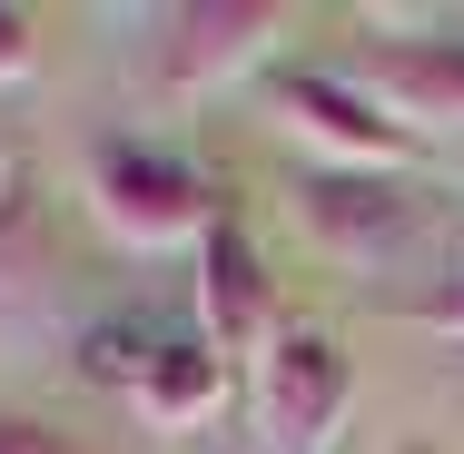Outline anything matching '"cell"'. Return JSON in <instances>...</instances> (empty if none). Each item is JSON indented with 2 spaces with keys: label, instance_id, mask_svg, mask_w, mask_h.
Here are the masks:
<instances>
[{
  "label": "cell",
  "instance_id": "1",
  "mask_svg": "<svg viewBox=\"0 0 464 454\" xmlns=\"http://www.w3.org/2000/svg\"><path fill=\"white\" fill-rule=\"evenodd\" d=\"M90 208L119 247H198L218 227V188L188 169L179 149H149V139H99L90 149Z\"/></svg>",
  "mask_w": 464,
  "mask_h": 454
},
{
  "label": "cell",
  "instance_id": "2",
  "mask_svg": "<svg viewBox=\"0 0 464 454\" xmlns=\"http://www.w3.org/2000/svg\"><path fill=\"white\" fill-rule=\"evenodd\" d=\"M356 415V356L336 346V326H277L257 356V435L267 454H336Z\"/></svg>",
  "mask_w": 464,
  "mask_h": 454
},
{
  "label": "cell",
  "instance_id": "3",
  "mask_svg": "<svg viewBox=\"0 0 464 454\" xmlns=\"http://www.w3.org/2000/svg\"><path fill=\"white\" fill-rule=\"evenodd\" d=\"M277 129L306 139L326 169H356V179H395L405 159H425V139L395 129L346 70H277Z\"/></svg>",
  "mask_w": 464,
  "mask_h": 454
},
{
  "label": "cell",
  "instance_id": "4",
  "mask_svg": "<svg viewBox=\"0 0 464 454\" xmlns=\"http://www.w3.org/2000/svg\"><path fill=\"white\" fill-rule=\"evenodd\" d=\"M286 10L277 0H188L159 20V90L169 99H218L227 80H247L277 50Z\"/></svg>",
  "mask_w": 464,
  "mask_h": 454
},
{
  "label": "cell",
  "instance_id": "5",
  "mask_svg": "<svg viewBox=\"0 0 464 454\" xmlns=\"http://www.w3.org/2000/svg\"><path fill=\"white\" fill-rule=\"evenodd\" d=\"M277 326H286L277 316V276H267V257H257L247 217L218 208V227L198 237V336H208L227 365H257Z\"/></svg>",
  "mask_w": 464,
  "mask_h": 454
},
{
  "label": "cell",
  "instance_id": "6",
  "mask_svg": "<svg viewBox=\"0 0 464 454\" xmlns=\"http://www.w3.org/2000/svg\"><path fill=\"white\" fill-rule=\"evenodd\" d=\"M346 80L415 139L464 129V40H385L366 60H346Z\"/></svg>",
  "mask_w": 464,
  "mask_h": 454
},
{
  "label": "cell",
  "instance_id": "7",
  "mask_svg": "<svg viewBox=\"0 0 464 454\" xmlns=\"http://www.w3.org/2000/svg\"><path fill=\"white\" fill-rule=\"evenodd\" d=\"M227 385H237V365L218 356L208 336H159L149 365L129 375V415H139L149 435H188V425H208V415L227 405Z\"/></svg>",
  "mask_w": 464,
  "mask_h": 454
},
{
  "label": "cell",
  "instance_id": "8",
  "mask_svg": "<svg viewBox=\"0 0 464 454\" xmlns=\"http://www.w3.org/2000/svg\"><path fill=\"white\" fill-rule=\"evenodd\" d=\"M306 227H316L326 247H385V237L405 227V198H395V179L326 169V179H306Z\"/></svg>",
  "mask_w": 464,
  "mask_h": 454
},
{
  "label": "cell",
  "instance_id": "9",
  "mask_svg": "<svg viewBox=\"0 0 464 454\" xmlns=\"http://www.w3.org/2000/svg\"><path fill=\"white\" fill-rule=\"evenodd\" d=\"M30 70H40V20L0 0V90H10V80H30Z\"/></svg>",
  "mask_w": 464,
  "mask_h": 454
},
{
  "label": "cell",
  "instance_id": "10",
  "mask_svg": "<svg viewBox=\"0 0 464 454\" xmlns=\"http://www.w3.org/2000/svg\"><path fill=\"white\" fill-rule=\"evenodd\" d=\"M415 326H435V336H464V276H455V286H435V296L415 306Z\"/></svg>",
  "mask_w": 464,
  "mask_h": 454
},
{
  "label": "cell",
  "instance_id": "11",
  "mask_svg": "<svg viewBox=\"0 0 464 454\" xmlns=\"http://www.w3.org/2000/svg\"><path fill=\"white\" fill-rule=\"evenodd\" d=\"M0 454H70L50 425H30V415H0Z\"/></svg>",
  "mask_w": 464,
  "mask_h": 454
},
{
  "label": "cell",
  "instance_id": "12",
  "mask_svg": "<svg viewBox=\"0 0 464 454\" xmlns=\"http://www.w3.org/2000/svg\"><path fill=\"white\" fill-rule=\"evenodd\" d=\"M395 454H435V445H395Z\"/></svg>",
  "mask_w": 464,
  "mask_h": 454
}]
</instances>
